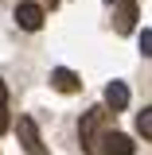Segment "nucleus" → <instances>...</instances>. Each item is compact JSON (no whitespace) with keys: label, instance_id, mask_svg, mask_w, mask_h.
<instances>
[{"label":"nucleus","instance_id":"nucleus-1","mask_svg":"<svg viewBox=\"0 0 152 155\" xmlns=\"http://www.w3.org/2000/svg\"><path fill=\"white\" fill-rule=\"evenodd\" d=\"M109 109H90V113L82 116V124H78V136H82V151L86 155H97L101 147V136L109 132Z\"/></svg>","mask_w":152,"mask_h":155},{"label":"nucleus","instance_id":"nucleus-2","mask_svg":"<svg viewBox=\"0 0 152 155\" xmlns=\"http://www.w3.org/2000/svg\"><path fill=\"white\" fill-rule=\"evenodd\" d=\"M16 136H19V143H23V151H27V155H47V143L39 140V128H35L31 116H19Z\"/></svg>","mask_w":152,"mask_h":155},{"label":"nucleus","instance_id":"nucleus-3","mask_svg":"<svg viewBox=\"0 0 152 155\" xmlns=\"http://www.w3.org/2000/svg\"><path fill=\"white\" fill-rule=\"evenodd\" d=\"M113 4V27H117V35H129L136 27V0H109Z\"/></svg>","mask_w":152,"mask_h":155},{"label":"nucleus","instance_id":"nucleus-4","mask_svg":"<svg viewBox=\"0 0 152 155\" xmlns=\"http://www.w3.org/2000/svg\"><path fill=\"white\" fill-rule=\"evenodd\" d=\"M133 151H136V143L125 132H113V128L101 136V147H97V155H133Z\"/></svg>","mask_w":152,"mask_h":155},{"label":"nucleus","instance_id":"nucleus-5","mask_svg":"<svg viewBox=\"0 0 152 155\" xmlns=\"http://www.w3.org/2000/svg\"><path fill=\"white\" fill-rule=\"evenodd\" d=\"M16 23L23 27V31H39V27H43V8L31 4V0H23V4L16 8Z\"/></svg>","mask_w":152,"mask_h":155},{"label":"nucleus","instance_id":"nucleus-6","mask_svg":"<svg viewBox=\"0 0 152 155\" xmlns=\"http://www.w3.org/2000/svg\"><path fill=\"white\" fill-rule=\"evenodd\" d=\"M105 109L109 113H125L129 109V85L125 81H109L105 85Z\"/></svg>","mask_w":152,"mask_h":155},{"label":"nucleus","instance_id":"nucleus-7","mask_svg":"<svg viewBox=\"0 0 152 155\" xmlns=\"http://www.w3.org/2000/svg\"><path fill=\"white\" fill-rule=\"evenodd\" d=\"M51 85H55L58 93H78V89H82V78H78L74 70H66V66H55V70H51Z\"/></svg>","mask_w":152,"mask_h":155},{"label":"nucleus","instance_id":"nucleus-8","mask_svg":"<svg viewBox=\"0 0 152 155\" xmlns=\"http://www.w3.org/2000/svg\"><path fill=\"white\" fill-rule=\"evenodd\" d=\"M136 132L144 136V140H152V109H144V113L136 116Z\"/></svg>","mask_w":152,"mask_h":155},{"label":"nucleus","instance_id":"nucleus-9","mask_svg":"<svg viewBox=\"0 0 152 155\" xmlns=\"http://www.w3.org/2000/svg\"><path fill=\"white\" fill-rule=\"evenodd\" d=\"M8 128V89H4V81H0V136Z\"/></svg>","mask_w":152,"mask_h":155},{"label":"nucleus","instance_id":"nucleus-10","mask_svg":"<svg viewBox=\"0 0 152 155\" xmlns=\"http://www.w3.org/2000/svg\"><path fill=\"white\" fill-rule=\"evenodd\" d=\"M140 54H152V31H140Z\"/></svg>","mask_w":152,"mask_h":155},{"label":"nucleus","instance_id":"nucleus-11","mask_svg":"<svg viewBox=\"0 0 152 155\" xmlns=\"http://www.w3.org/2000/svg\"><path fill=\"white\" fill-rule=\"evenodd\" d=\"M47 4H51V8H55V4H58V0H47Z\"/></svg>","mask_w":152,"mask_h":155}]
</instances>
